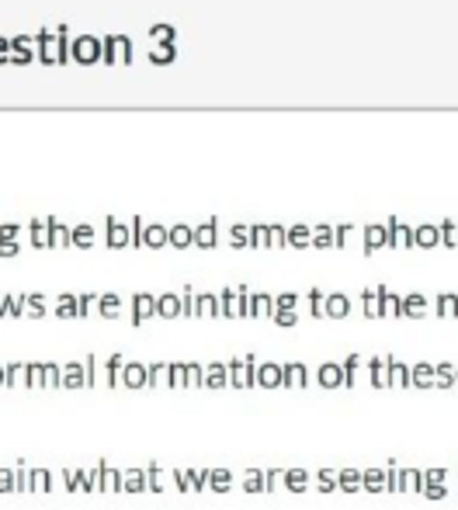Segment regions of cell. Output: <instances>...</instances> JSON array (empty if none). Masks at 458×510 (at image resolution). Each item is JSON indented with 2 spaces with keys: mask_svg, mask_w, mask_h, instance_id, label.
<instances>
[{
  "mask_svg": "<svg viewBox=\"0 0 458 510\" xmlns=\"http://www.w3.org/2000/svg\"><path fill=\"white\" fill-rule=\"evenodd\" d=\"M73 236H77V240H80V243H84V247H87V240H91V230H87V226H84V230H77V233H73Z\"/></svg>",
  "mask_w": 458,
  "mask_h": 510,
  "instance_id": "obj_10",
  "label": "cell"
},
{
  "mask_svg": "<svg viewBox=\"0 0 458 510\" xmlns=\"http://www.w3.org/2000/svg\"><path fill=\"white\" fill-rule=\"evenodd\" d=\"M174 56H178L174 42H170V45H153V49H149V63L163 66V63H174Z\"/></svg>",
  "mask_w": 458,
  "mask_h": 510,
  "instance_id": "obj_5",
  "label": "cell"
},
{
  "mask_svg": "<svg viewBox=\"0 0 458 510\" xmlns=\"http://www.w3.org/2000/svg\"><path fill=\"white\" fill-rule=\"evenodd\" d=\"M149 38L156 45H170V42H174V28H170V25H153L149 28Z\"/></svg>",
  "mask_w": 458,
  "mask_h": 510,
  "instance_id": "obj_6",
  "label": "cell"
},
{
  "mask_svg": "<svg viewBox=\"0 0 458 510\" xmlns=\"http://www.w3.org/2000/svg\"><path fill=\"white\" fill-rule=\"evenodd\" d=\"M108 236L114 240V247H122V240H125V230H122V226H114V222H111V226H108Z\"/></svg>",
  "mask_w": 458,
  "mask_h": 510,
  "instance_id": "obj_7",
  "label": "cell"
},
{
  "mask_svg": "<svg viewBox=\"0 0 458 510\" xmlns=\"http://www.w3.org/2000/svg\"><path fill=\"white\" fill-rule=\"evenodd\" d=\"M35 45H38V60H42V63L60 66V63L70 60V45H73V42H70L67 25H56V38H52L49 28H42V32L35 35Z\"/></svg>",
  "mask_w": 458,
  "mask_h": 510,
  "instance_id": "obj_1",
  "label": "cell"
},
{
  "mask_svg": "<svg viewBox=\"0 0 458 510\" xmlns=\"http://www.w3.org/2000/svg\"><path fill=\"white\" fill-rule=\"evenodd\" d=\"M0 63H11V38H0Z\"/></svg>",
  "mask_w": 458,
  "mask_h": 510,
  "instance_id": "obj_8",
  "label": "cell"
},
{
  "mask_svg": "<svg viewBox=\"0 0 458 510\" xmlns=\"http://www.w3.org/2000/svg\"><path fill=\"white\" fill-rule=\"evenodd\" d=\"M35 60H38L35 38H25V35L11 38V63H14V66H28V63H35Z\"/></svg>",
  "mask_w": 458,
  "mask_h": 510,
  "instance_id": "obj_4",
  "label": "cell"
},
{
  "mask_svg": "<svg viewBox=\"0 0 458 510\" xmlns=\"http://www.w3.org/2000/svg\"><path fill=\"white\" fill-rule=\"evenodd\" d=\"M70 60H77L80 66H94V63H101V38H94V35H80V38H73V45H70Z\"/></svg>",
  "mask_w": 458,
  "mask_h": 510,
  "instance_id": "obj_3",
  "label": "cell"
},
{
  "mask_svg": "<svg viewBox=\"0 0 458 510\" xmlns=\"http://www.w3.org/2000/svg\"><path fill=\"white\" fill-rule=\"evenodd\" d=\"M146 236H149V243H153V247H156V243H160V240H163V230H160V226H153V230H149V233H146Z\"/></svg>",
  "mask_w": 458,
  "mask_h": 510,
  "instance_id": "obj_9",
  "label": "cell"
},
{
  "mask_svg": "<svg viewBox=\"0 0 458 510\" xmlns=\"http://www.w3.org/2000/svg\"><path fill=\"white\" fill-rule=\"evenodd\" d=\"M101 63L119 66V63H132V42L125 35H108L101 38Z\"/></svg>",
  "mask_w": 458,
  "mask_h": 510,
  "instance_id": "obj_2",
  "label": "cell"
}]
</instances>
